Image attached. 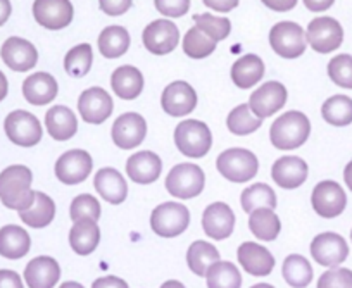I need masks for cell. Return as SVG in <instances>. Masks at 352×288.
Listing matches in <instances>:
<instances>
[{
  "label": "cell",
  "instance_id": "cell-31",
  "mask_svg": "<svg viewBox=\"0 0 352 288\" xmlns=\"http://www.w3.org/2000/svg\"><path fill=\"white\" fill-rule=\"evenodd\" d=\"M264 76V63L256 54H247L232 66V81L239 88H252Z\"/></svg>",
  "mask_w": 352,
  "mask_h": 288
},
{
  "label": "cell",
  "instance_id": "cell-21",
  "mask_svg": "<svg viewBox=\"0 0 352 288\" xmlns=\"http://www.w3.org/2000/svg\"><path fill=\"white\" fill-rule=\"evenodd\" d=\"M202 228L208 236L214 240L228 239L235 228V214L225 202H214L208 206L202 214Z\"/></svg>",
  "mask_w": 352,
  "mask_h": 288
},
{
  "label": "cell",
  "instance_id": "cell-49",
  "mask_svg": "<svg viewBox=\"0 0 352 288\" xmlns=\"http://www.w3.org/2000/svg\"><path fill=\"white\" fill-rule=\"evenodd\" d=\"M0 288H25L23 280L16 271L0 269Z\"/></svg>",
  "mask_w": 352,
  "mask_h": 288
},
{
  "label": "cell",
  "instance_id": "cell-10",
  "mask_svg": "<svg viewBox=\"0 0 352 288\" xmlns=\"http://www.w3.org/2000/svg\"><path fill=\"white\" fill-rule=\"evenodd\" d=\"M311 204L318 216L324 219H333L344 212L345 206H347V195L337 181L324 179L314 186Z\"/></svg>",
  "mask_w": 352,
  "mask_h": 288
},
{
  "label": "cell",
  "instance_id": "cell-47",
  "mask_svg": "<svg viewBox=\"0 0 352 288\" xmlns=\"http://www.w3.org/2000/svg\"><path fill=\"white\" fill-rule=\"evenodd\" d=\"M155 9L168 18H182L190 11V0H154Z\"/></svg>",
  "mask_w": 352,
  "mask_h": 288
},
{
  "label": "cell",
  "instance_id": "cell-26",
  "mask_svg": "<svg viewBox=\"0 0 352 288\" xmlns=\"http://www.w3.org/2000/svg\"><path fill=\"white\" fill-rule=\"evenodd\" d=\"M94 185H96L97 194L109 204H121L128 195L126 179L114 168L99 169L96 178H94Z\"/></svg>",
  "mask_w": 352,
  "mask_h": 288
},
{
  "label": "cell",
  "instance_id": "cell-53",
  "mask_svg": "<svg viewBox=\"0 0 352 288\" xmlns=\"http://www.w3.org/2000/svg\"><path fill=\"white\" fill-rule=\"evenodd\" d=\"M311 12H324L333 5L335 0H302Z\"/></svg>",
  "mask_w": 352,
  "mask_h": 288
},
{
  "label": "cell",
  "instance_id": "cell-38",
  "mask_svg": "<svg viewBox=\"0 0 352 288\" xmlns=\"http://www.w3.org/2000/svg\"><path fill=\"white\" fill-rule=\"evenodd\" d=\"M283 278L292 288H306L313 281V267L306 257L292 254L283 263Z\"/></svg>",
  "mask_w": 352,
  "mask_h": 288
},
{
  "label": "cell",
  "instance_id": "cell-44",
  "mask_svg": "<svg viewBox=\"0 0 352 288\" xmlns=\"http://www.w3.org/2000/svg\"><path fill=\"white\" fill-rule=\"evenodd\" d=\"M69 216L74 223L81 219H92L99 221L100 218V204L94 195L83 194L73 199L69 208Z\"/></svg>",
  "mask_w": 352,
  "mask_h": 288
},
{
  "label": "cell",
  "instance_id": "cell-28",
  "mask_svg": "<svg viewBox=\"0 0 352 288\" xmlns=\"http://www.w3.org/2000/svg\"><path fill=\"white\" fill-rule=\"evenodd\" d=\"M32 239L28 232L18 225H8L0 228V256L18 261L30 252Z\"/></svg>",
  "mask_w": 352,
  "mask_h": 288
},
{
  "label": "cell",
  "instance_id": "cell-48",
  "mask_svg": "<svg viewBox=\"0 0 352 288\" xmlns=\"http://www.w3.org/2000/svg\"><path fill=\"white\" fill-rule=\"evenodd\" d=\"M133 0H99L100 11L107 16H121L130 11Z\"/></svg>",
  "mask_w": 352,
  "mask_h": 288
},
{
  "label": "cell",
  "instance_id": "cell-4",
  "mask_svg": "<svg viewBox=\"0 0 352 288\" xmlns=\"http://www.w3.org/2000/svg\"><path fill=\"white\" fill-rule=\"evenodd\" d=\"M206 186V176L201 166L182 162L175 166L166 176V190L176 199H194L202 194Z\"/></svg>",
  "mask_w": 352,
  "mask_h": 288
},
{
  "label": "cell",
  "instance_id": "cell-17",
  "mask_svg": "<svg viewBox=\"0 0 352 288\" xmlns=\"http://www.w3.org/2000/svg\"><path fill=\"white\" fill-rule=\"evenodd\" d=\"M161 106L169 116H187L197 107V93L187 81H173L162 90Z\"/></svg>",
  "mask_w": 352,
  "mask_h": 288
},
{
  "label": "cell",
  "instance_id": "cell-20",
  "mask_svg": "<svg viewBox=\"0 0 352 288\" xmlns=\"http://www.w3.org/2000/svg\"><path fill=\"white\" fill-rule=\"evenodd\" d=\"M240 266L249 273L250 276H270L275 267V257L266 247L256 242H245L239 247Z\"/></svg>",
  "mask_w": 352,
  "mask_h": 288
},
{
  "label": "cell",
  "instance_id": "cell-59",
  "mask_svg": "<svg viewBox=\"0 0 352 288\" xmlns=\"http://www.w3.org/2000/svg\"><path fill=\"white\" fill-rule=\"evenodd\" d=\"M250 288H275L273 285H268V283H259V285H254V287Z\"/></svg>",
  "mask_w": 352,
  "mask_h": 288
},
{
  "label": "cell",
  "instance_id": "cell-2",
  "mask_svg": "<svg viewBox=\"0 0 352 288\" xmlns=\"http://www.w3.org/2000/svg\"><path fill=\"white\" fill-rule=\"evenodd\" d=\"M311 135V123L300 111H287L270 128V140L278 151H296L306 144Z\"/></svg>",
  "mask_w": 352,
  "mask_h": 288
},
{
  "label": "cell",
  "instance_id": "cell-54",
  "mask_svg": "<svg viewBox=\"0 0 352 288\" xmlns=\"http://www.w3.org/2000/svg\"><path fill=\"white\" fill-rule=\"evenodd\" d=\"M11 0H0V26H4L8 23V19L11 18Z\"/></svg>",
  "mask_w": 352,
  "mask_h": 288
},
{
  "label": "cell",
  "instance_id": "cell-29",
  "mask_svg": "<svg viewBox=\"0 0 352 288\" xmlns=\"http://www.w3.org/2000/svg\"><path fill=\"white\" fill-rule=\"evenodd\" d=\"M114 93L123 100H133L144 90V74L135 66H121L111 76Z\"/></svg>",
  "mask_w": 352,
  "mask_h": 288
},
{
  "label": "cell",
  "instance_id": "cell-40",
  "mask_svg": "<svg viewBox=\"0 0 352 288\" xmlns=\"http://www.w3.org/2000/svg\"><path fill=\"white\" fill-rule=\"evenodd\" d=\"M94 64V50L90 43H80L73 47L64 57V69L69 76L83 78L90 73Z\"/></svg>",
  "mask_w": 352,
  "mask_h": 288
},
{
  "label": "cell",
  "instance_id": "cell-57",
  "mask_svg": "<svg viewBox=\"0 0 352 288\" xmlns=\"http://www.w3.org/2000/svg\"><path fill=\"white\" fill-rule=\"evenodd\" d=\"M161 288H185V285L178 280H169L161 285Z\"/></svg>",
  "mask_w": 352,
  "mask_h": 288
},
{
  "label": "cell",
  "instance_id": "cell-56",
  "mask_svg": "<svg viewBox=\"0 0 352 288\" xmlns=\"http://www.w3.org/2000/svg\"><path fill=\"white\" fill-rule=\"evenodd\" d=\"M344 179H345V185L349 186V190L352 192V161L345 166L344 169Z\"/></svg>",
  "mask_w": 352,
  "mask_h": 288
},
{
  "label": "cell",
  "instance_id": "cell-46",
  "mask_svg": "<svg viewBox=\"0 0 352 288\" xmlns=\"http://www.w3.org/2000/svg\"><path fill=\"white\" fill-rule=\"evenodd\" d=\"M318 288H352V271L347 267H331L321 274Z\"/></svg>",
  "mask_w": 352,
  "mask_h": 288
},
{
  "label": "cell",
  "instance_id": "cell-35",
  "mask_svg": "<svg viewBox=\"0 0 352 288\" xmlns=\"http://www.w3.org/2000/svg\"><path fill=\"white\" fill-rule=\"evenodd\" d=\"M219 250L212 243L197 240L192 243L187 250V264L190 271L197 276L204 278L208 274L209 267L219 261Z\"/></svg>",
  "mask_w": 352,
  "mask_h": 288
},
{
  "label": "cell",
  "instance_id": "cell-36",
  "mask_svg": "<svg viewBox=\"0 0 352 288\" xmlns=\"http://www.w3.org/2000/svg\"><path fill=\"white\" fill-rule=\"evenodd\" d=\"M321 116L331 126H349L352 123V99L347 95H333L324 100Z\"/></svg>",
  "mask_w": 352,
  "mask_h": 288
},
{
  "label": "cell",
  "instance_id": "cell-22",
  "mask_svg": "<svg viewBox=\"0 0 352 288\" xmlns=\"http://www.w3.org/2000/svg\"><path fill=\"white\" fill-rule=\"evenodd\" d=\"M307 173L309 168L306 161L297 155H283L272 168V176L276 185L287 190L299 188L307 179Z\"/></svg>",
  "mask_w": 352,
  "mask_h": 288
},
{
  "label": "cell",
  "instance_id": "cell-12",
  "mask_svg": "<svg viewBox=\"0 0 352 288\" xmlns=\"http://www.w3.org/2000/svg\"><path fill=\"white\" fill-rule=\"evenodd\" d=\"M145 49L154 56H168L180 43V30L168 19H155L144 30Z\"/></svg>",
  "mask_w": 352,
  "mask_h": 288
},
{
  "label": "cell",
  "instance_id": "cell-32",
  "mask_svg": "<svg viewBox=\"0 0 352 288\" xmlns=\"http://www.w3.org/2000/svg\"><path fill=\"white\" fill-rule=\"evenodd\" d=\"M19 218L32 228H45L56 218V204L43 192H35V201L25 211H19Z\"/></svg>",
  "mask_w": 352,
  "mask_h": 288
},
{
  "label": "cell",
  "instance_id": "cell-15",
  "mask_svg": "<svg viewBox=\"0 0 352 288\" xmlns=\"http://www.w3.org/2000/svg\"><path fill=\"white\" fill-rule=\"evenodd\" d=\"M94 168L92 155L81 148H73L60 155L56 162V176L66 185H78L90 176Z\"/></svg>",
  "mask_w": 352,
  "mask_h": 288
},
{
  "label": "cell",
  "instance_id": "cell-16",
  "mask_svg": "<svg viewBox=\"0 0 352 288\" xmlns=\"http://www.w3.org/2000/svg\"><path fill=\"white\" fill-rule=\"evenodd\" d=\"M33 16L42 28L57 32L71 25L74 9L69 0H35Z\"/></svg>",
  "mask_w": 352,
  "mask_h": 288
},
{
  "label": "cell",
  "instance_id": "cell-1",
  "mask_svg": "<svg viewBox=\"0 0 352 288\" xmlns=\"http://www.w3.org/2000/svg\"><path fill=\"white\" fill-rule=\"evenodd\" d=\"M33 173L26 166H9L0 173V201L12 211H25L35 201Z\"/></svg>",
  "mask_w": 352,
  "mask_h": 288
},
{
  "label": "cell",
  "instance_id": "cell-25",
  "mask_svg": "<svg viewBox=\"0 0 352 288\" xmlns=\"http://www.w3.org/2000/svg\"><path fill=\"white\" fill-rule=\"evenodd\" d=\"M57 81L49 73H33L23 81V95L32 106H47L57 97Z\"/></svg>",
  "mask_w": 352,
  "mask_h": 288
},
{
  "label": "cell",
  "instance_id": "cell-39",
  "mask_svg": "<svg viewBox=\"0 0 352 288\" xmlns=\"http://www.w3.org/2000/svg\"><path fill=\"white\" fill-rule=\"evenodd\" d=\"M208 288H240L242 287V276L235 264L228 261H218L209 267L208 274Z\"/></svg>",
  "mask_w": 352,
  "mask_h": 288
},
{
  "label": "cell",
  "instance_id": "cell-58",
  "mask_svg": "<svg viewBox=\"0 0 352 288\" xmlns=\"http://www.w3.org/2000/svg\"><path fill=\"white\" fill-rule=\"evenodd\" d=\"M59 288H85L83 285H80L78 281H66V283L60 285Z\"/></svg>",
  "mask_w": 352,
  "mask_h": 288
},
{
  "label": "cell",
  "instance_id": "cell-52",
  "mask_svg": "<svg viewBox=\"0 0 352 288\" xmlns=\"http://www.w3.org/2000/svg\"><path fill=\"white\" fill-rule=\"evenodd\" d=\"M261 2L275 12L292 11L297 5V0H261Z\"/></svg>",
  "mask_w": 352,
  "mask_h": 288
},
{
  "label": "cell",
  "instance_id": "cell-30",
  "mask_svg": "<svg viewBox=\"0 0 352 288\" xmlns=\"http://www.w3.org/2000/svg\"><path fill=\"white\" fill-rule=\"evenodd\" d=\"M100 228L97 221L92 219H81L73 225L69 232V245L78 256H88L99 247Z\"/></svg>",
  "mask_w": 352,
  "mask_h": 288
},
{
  "label": "cell",
  "instance_id": "cell-55",
  "mask_svg": "<svg viewBox=\"0 0 352 288\" xmlns=\"http://www.w3.org/2000/svg\"><path fill=\"white\" fill-rule=\"evenodd\" d=\"M8 91H9L8 78H6V74L0 71V102L8 97Z\"/></svg>",
  "mask_w": 352,
  "mask_h": 288
},
{
  "label": "cell",
  "instance_id": "cell-23",
  "mask_svg": "<svg viewBox=\"0 0 352 288\" xmlns=\"http://www.w3.org/2000/svg\"><path fill=\"white\" fill-rule=\"evenodd\" d=\"M162 171V161L155 152L142 151L130 155L126 162V173L130 179L138 185H148L159 179Z\"/></svg>",
  "mask_w": 352,
  "mask_h": 288
},
{
  "label": "cell",
  "instance_id": "cell-9",
  "mask_svg": "<svg viewBox=\"0 0 352 288\" xmlns=\"http://www.w3.org/2000/svg\"><path fill=\"white\" fill-rule=\"evenodd\" d=\"M307 43L313 47L314 52L318 54H330L337 50L344 42V30L340 23L328 16L314 18L309 23L306 32Z\"/></svg>",
  "mask_w": 352,
  "mask_h": 288
},
{
  "label": "cell",
  "instance_id": "cell-33",
  "mask_svg": "<svg viewBox=\"0 0 352 288\" xmlns=\"http://www.w3.org/2000/svg\"><path fill=\"white\" fill-rule=\"evenodd\" d=\"M130 33L123 26H107L102 30V33L99 35V50L104 57L107 59H118V57L124 56L130 49Z\"/></svg>",
  "mask_w": 352,
  "mask_h": 288
},
{
  "label": "cell",
  "instance_id": "cell-18",
  "mask_svg": "<svg viewBox=\"0 0 352 288\" xmlns=\"http://www.w3.org/2000/svg\"><path fill=\"white\" fill-rule=\"evenodd\" d=\"M111 135H113V142L121 151H131L138 147L147 137V123L140 114L124 113L114 121Z\"/></svg>",
  "mask_w": 352,
  "mask_h": 288
},
{
  "label": "cell",
  "instance_id": "cell-50",
  "mask_svg": "<svg viewBox=\"0 0 352 288\" xmlns=\"http://www.w3.org/2000/svg\"><path fill=\"white\" fill-rule=\"evenodd\" d=\"M92 288H130L124 280L118 276H102L97 278L92 283Z\"/></svg>",
  "mask_w": 352,
  "mask_h": 288
},
{
  "label": "cell",
  "instance_id": "cell-42",
  "mask_svg": "<svg viewBox=\"0 0 352 288\" xmlns=\"http://www.w3.org/2000/svg\"><path fill=\"white\" fill-rule=\"evenodd\" d=\"M216 47H218V42H214L197 26L188 30L184 38V52L192 59H206L214 52Z\"/></svg>",
  "mask_w": 352,
  "mask_h": 288
},
{
  "label": "cell",
  "instance_id": "cell-43",
  "mask_svg": "<svg viewBox=\"0 0 352 288\" xmlns=\"http://www.w3.org/2000/svg\"><path fill=\"white\" fill-rule=\"evenodd\" d=\"M194 21L197 28L208 36H211L214 42H221V40L228 38L230 32H232V23L228 18H221V16L212 14H195Z\"/></svg>",
  "mask_w": 352,
  "mask_h": 288
},
{
  "label": "cell",
  "instance_id": "cell-6",
  "mask_svg": "<svg viewBox=\"0 0 352 288\" xmlns=\"http://www.w3.org/2000/svg\"><path fill=\"white\" fill-rule=\"evenodd\" d=\"M190 225V211L178 202H164L152 211L151 228L162 239H175Z\"/></svg>",
  "mask_w": 352,
  "mask_h": 288
},
{
  "label": "cell",
  "instance_id": "cell-34",
  "mask_svg": "<svg viewBox=\"0 0 352 288\" xmlns=\"http://www.w3.org/2000/svg\"><path fill=\"white\" fill-rule=\"evenodd\" d=\"M249 228L252 232V235L257 236L259 240L273 242L280 235L282 223H280V218L276 216L275 209L263 208L250 212Z\"/></svg>",
  "mask_w": 352,
  "mask_h": 288
},
{
  "label": "cell",
  "instance_id": "cell-37",
  "mask_svg": "<svg viewBox=\"0 0 352 288\" xmlns=\"http://www.w3.org/2000/svg\"><path fill=\"white\" fill-rule=\"evenodd\" d=\"M240 204L245 212H252L256 209H275L276 208V194L273 192V188L266 183H254L249 188H245L242 192V197H240Z\"/></svg>",
  "mask_w": 352,
  "mask_h": 288
},
{
  "label": "cell",
  "instance_id": "cell-51",
  "mask_svg": "<svg viewBox=\"0 0 352 288\" xmlns=\"http://www.w3.org/2000/svg\"><path fill=\"white\" fill-rule=\"evenodd\" d=\"M202 2H204L209 9H212V11L226 14V12H230L232 9H235L236 5H239L240 0H202Z\"/></svg>",
  "mask_w": 352,
  "mask_h": 288
},
{
  "label": "cell",
  "instance_id": "cell-13",
  "mask_svg": "<svg viewBox=\"0 0 352 288\" xmlns=\"http://www.w3.org/2000/svg\"><path fill=\"white\" fill-rule=\"evenodd\" d=\"M113 97L104 88H87L78 99V111L85 123L102 124L113 114Z\"/></svg>",
  "mask_w": 352,
  "mask_h": 288
},
{
  "label": "cell",
  "instance_id": "cell-8",
  "mask_svg": "<svg viewBox=\"0 0 352 288\" xmlns=\"http://www.w3.org/2000/svg\"><path fill=\"white\" fill-rule=\"evenodd\" d=\"M4 130L9 140L19 147H35L43 135L38 118L28 111H12L6 118Z\"/></svg>",
  "mask_w": 352,
  "mask_h": 288
},
{
  "label": "cell",
  "instance_id": "cell-5",
  "mask_svg": "<svg viewBox=\"0 0 352 288\" xmlns=\"http://www.w3.org/2000/svg\"><path fill=\"white\" fill-rule=\"evenodd\" d=\"M216 168L221 173L223 178L233 183H245L256 178L257 171H259V161L254 152L235 147L218 155Z\"/></svg>",
  "mask_w": 352,
  "mask_h": 288
},
{
  "label": "cell",
  "instance_id": "cell-7",
  "mask_svg": "<svg viewBox=\"0 0 352 288\" xmlns=\"http://www.w3.org/2000/svg\"><path fill=\"white\" fill-rule=\"evenodd\" d=\"M270 45L283 59H297L306 52V32L294 21L276 23L270 32Z\"/></svg>",
  "mask_w": 352,
  "mask_h": 288
},
{
  "label": "cell",
  "instance_id": "cell-3",
  "mask_svg": "<svg viewBox=\"0 0 352 288\" xmlns=\"http://www.w3.org/2000/svg\"><path fill=\"white\" fill-rule=\"evenodd\" d=\"M175 144L187 157H204L212 147L211 130L199 120L182 121L175 130Z\"/></svg>",
  "mask_w": 352,
  "mask_h": 288
},
{
  "label": "cell",
  "instance_id": "cell-19",
  "mask_svg": "<svg viewBox=\"0 0 352 288\" xmlns=\"http://www.w3.org/2000/svg\"><path fill=\"white\" fill-rule=\"evenodd\" d=\"M0 56L6 66L11 67L12 71L18 73H25V71L33 69L38 63V52H36L35 45L32 42L19 36H11L4 42L2 49H0Z\"/></svg>",
  "mask_w": 352,
  "mask_h": 288
},
{
  "label": "cell",
  "instance_id": "cell-11",
  "mask_svg": "<svg viewBox=\"0 0 352 288\" xmlns=\"http://www.w3.org/2000/svg\"><path fill=\"white\" fill-rule=\"evenodd\" d=\"M289 99V91L285 85L280 81H268V83L261 85L249 99V107L254 113V116L266 120L273 116L275 113L283 109Z\"/></svg>",
  "mask_w": 352,
  "mask_h": 288
},
{
  "label": "cell",
  "instance_id": "cell-45",
  "mask_svg": "<svg viewBox=\"0 0 352 288\" xmlns=\"http://www.w3.org/2000/svg\"><path fill=\"white\" fill-rule=\"evenodd\" d=\"M328 76L335 85L352 90V56L340 54L328 63Z\"/></svg>",
  "mask_w": 352,
  "mask_h": 288
},
{
  "label": "cell",
  "instance_id": "cell-60",
  "mask_svg": "<svg viewBox=\"0 0 352 288\" xmlns=\"http://www.w3.org/2000/svg\"><path fill=\"white\" fill-rule=\"evenodd\" d=\"M351 240H352V232H351Z\"/></svg>",
  "mask_w": 352,
  "mask_h": 288
},
{
  "label": "cell",
  "instance_id": "cell-24",
  "mask_svg": "<svg viewBox=\"0 0 352 288\" xmlns=\"http://www.w3.org/2000/svg\"><path fill=\"white\" fill-rule=\"evenodd\" d=\"M59 278V264L49 256L35 257L25 267V281L30 288H54Z\"/></svg>",
  "mask_w": 352,
  "mask_h": 288
},
{
  "label": "cell",
  "instance_id": "cell-14",
  "mask_svg": "<svg viewBox=\"0 0 352 288\" xmlns=\"http://www.w3.org/2000/svg\"><path fill=\"white\" fill-rule=\"evenodd\" d=\"M311 256L320 266L338 267L349 256L347 242L333 232L321 233L311 242Z\"/></svg>",
  "mask_w": 352,
  "mask_h": 288
},
{
  "label": "cell",
  "instance_id": "cell-27",
  "mask_svg": "<svg viewBox=\"0 0 352 288\" xmlns=\"http://www.w3.org/2000/svg\"><path fill=\"white\" fill-rule=\"evenodd\" d=\"M45 126L50 137L57 142L73 138L78 131V120L73 111L66 106H54L45 114Z\"/></svg>",
  "mask_w": 352,
  "mask_h": 288
},
{
  "label": "cell",
  "instance_id": "cell-41",
  "mask_svg": "<svg viewBox=\"0 0 352 288\" xmlns=\"http://www.w3.org/2000/svg\"><path fill=\"white\" fill-rule=\"evenodd\" d=\"M261 124H263V120L254 116L249 104H240L228 114V120H226V126L236 137H245V135L254 133V131L259 130Z\"/></svg>",
  "mask_w": 352,
  "mask_h": 288
}]
</instances>
